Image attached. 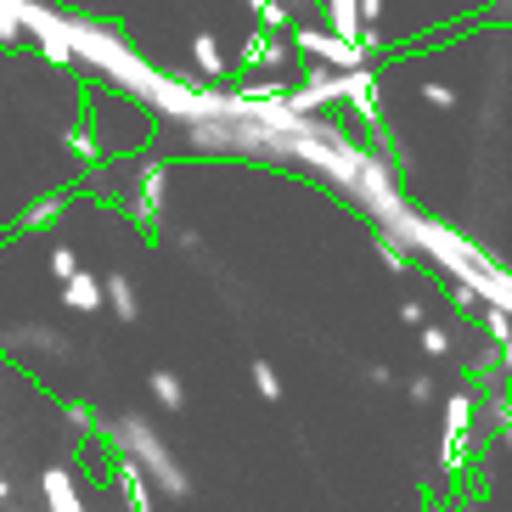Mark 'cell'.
<instances>
[{"label":"cell","instance_id":"18","mask_svg":"<svg viewBox=\"0 0 512 512\" xmlns=\"http://www.w3.org/2000/svg\"><path fill=\"white\" fill-rule=\"evenodd\" d=\"M6 501H12V484H6V479H0V507H6Z\"/></svg>","mask_w":512,"mask_h":512},{"label":"cell","instance_id":"17","mask_svg":"<svg viewBox=\"0 0 512 512\" xmlns=\"http://www.w3.org/2000/svg\"><path fill=\"white\" fill-rule=\"evenodd\" d=\"M501 366H507V372H512V338H507V344H501Z\"/></svg>","mask_w":512,"mask_h":512},{"label":"cell","instance_id":"10","mask_svg":"<svg viewBox=\"0 0 512 512\" xmlns=\"http://www.w3.org/2000/svg\"><path fill=\"white\" fill-rule=\"evenodd\" d=\"M62 417H68V428H79V434H96V428H102L96 406H85V400H68V406H62Z\"/></svg>","mask_w":512,"mask_h":512},{"label":"cell","instance_id":"3","mask_svg":"<svg viewBox=\"0 0 512 512\" xmlns=\"http://www.w3.org/2000/svg\"><path fill=\"white\" fill-rule=\"evenodd\" d=\"M6 349L12 355H23V361H68V338L62 332H51V327H34V321H23V327H12L6 332Z\"/></svg>","mask_w":512,"mask_h":512},{"label":"cell","instance_id":"7","mask_svg":"<svg viewBox=\"0 0 512 512\" xmlns=\"http://www.w3.org/2000/svg\"><path fill=\"white\" fill-rule=\"evenodd\" d=\"M147 394L164 411H186V383H181V372H169V366H152L147 372Z\"/></svg>","mask_w":512,"mask_h":512},{"label":"cell","instance_id":"13","mask_svg":"<svg viewBox=\"0 0 512 512\" xmlns=\"http://www.w3.org/2000/svg\"><path fill=\"white\" fill-rule=\"evenodd\" d=\"M484 332H490L496 344H507V338H512V321H507V310H496V304H490V310H484Z\"/></svg>","mask_w":512,"mask_h":512},{"label":"cell","instance_id":"12","mask_svg":"<svg viewBox=\"0 0 512 512\" xmlns=\"http://www.w3.org/2000/svg\"><path fill=\"white\" fill-rule=\"evenodd\" d=\"M439 394V383L428 372H417V377H406V400H417V406H428V400H434Z\"/></svg>","mask_w":512,"mask_h":512},{"label":"cell","instance_id":"15","mask_svg":"<svg viewBox=\"0 0 512 512\" xmlns=\"http://www.w3.org/2000/svg\"><path fill=\"white\" fill-rule=\"evenodd\" d=\"M366 383H377V389H389V383H394V372H389V366H366Z\"/></svg>","mask_w":512,"mask_h":512},{"label":"cell","instance_id":"16","mask_svg":"<svg viewBox=\"0 0 512 512\" xmlns=\"http://www.w3.org/2000/svg\"><path fill=\"white\" fill-rule=\"evenodd\" d=\"M400 316H406V327H422V304L406 299V310H400Z\"/></svg>","mask_w":512,"mask_h":512},{"label":"cell","instance_id":"2","mask_svg":"<svg viewBox=\"0 0 512 512\" xmlns=\"http://www.w3.org/2000/svg\"><path fill=\"white\" fill-rule=\"evenodd\" d=\"M467 445H473V394L456 389L445 400V428H439V467L451 473V467L467 462Z\"/></svg>","mask_w":512,"mask_h":512},{"label":"cell","instance_id":"5","mask_svg":"<svg viewBox=\"0 0 512 512\" xmlns=\"http://www.w3.org/2000/svg\"><path fill=\"white\" fill-rule=\"evenodd\" d=\"M113 484H119V501L130 512H152V479L141 473L136 462H130V456H119V462H113Z\"/></svg>","mask_w":512,"mask_h":512},{"label":"cell","instance_id":"14","mask_svg":"<svg viewBox=\"0 0 512 512\" xmlns=\"http://www.w3.org/2000/svg\"><path fill=\"white\" fill-rule=\"evenodd\" d=\"M51 276H57V282L79 276V254H74V248H57V254H51Z\"/></svg>","mask_w":512,"mask_h":512},{"label":"cell","instance_id":"8","mask_svg":"<svg viewBox=\"0 0 512 512\" xmlns=\"http://www.w3.org/2000/svg\"><path fill=\"white\" fill-rule=\"evenodd\" d=\"M107 310H113V316H119V321H136L141 316V299H136V282H130V276H124V271H113V276H107Z\"/></svg>","mask_w":512,"mask_h":512},{"label":"cell","instance_id":"4","mask_svg":"<svg viewBox=\"0 0 512 512\" xmlns=\"http://www.w3.org/2000/svg\"><path fill=\"white\" fill-rule=\"evenodd\" d=\"M40 496H46V512H91L68 467H46V473H40Z\"/></svg>","mask_w":512,"mask_h":512},{"label":"cell","instance_id":"19","mask_svg":"<svg viewBox=\"0 0 512 512\" xmlns=\"http://www.w3.org/2000/svg\"><path fill=\"white\" fill-rule=\"evenodd\" d=\"M456 512H479V507H473V501H462V507H456Z\"/></svg>","mask_w":512,"mask_h":512},{"label":"cell","instance_id":"11","mask_svg":"<svg viewBox=\"0 0 512 512\" xmlns=\"http://www.w3.org/2000/svg\"><path fill=\"white\" fill-rule=\"evenodd\" d=\"M451 344H456V338L445 327H422V355H434V361H439V355H451Z\"/></svg>","mask_w":512,"mask_h":512},{"label":"cell","instance_id":"6","mask_svg":"<svg viewBox=\"0 0 512 512\" xmlns=\"http://www.w3.org/2000/svg\"><path fill=\"white\" fill-rule=\"evenodd\" d=\"M62 304H68V310H79V316H96V310L107 304V287L96 282L91 271H79V276H68V282H62Z\"/></svg>","mask_w":512,"mask_h":512},{"label":"cell","instance_id":"9","mask_svg":"<svg viewBox=\"0 0 512 512\" xmlns=\"http://www.w3.org/2000/svg\"><path fill=\"white\" fill-rule=\"evenodd\" d=\"M248 377H254L259 400H271V406H276V400H282V372H276L271 361H254V366H248Z\"/></svg>","mask_w":512,"mask_h":512},{"label":"cell","instance_id":"1","mask_svg":"<svg viewBox=\"0 0 512 512\" xmlns=\"http://www.w3.org/2000/svg\"><path fill=\"white\" fill-rule=\"evenodd\" d=\"M113 451L119 456H130V462L147 473L164 496H175V501H186L192 496V473L181 467V456L169 451V439L152 428V417H141V411H124V417H113Z\"/></svg>","mask_w":512,"mask_h":512}]
</instances>
